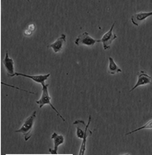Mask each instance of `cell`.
<instances>
[{
	"label": "cell",
	"mask_w": 152,
	"mask_h": 155,
	"mask_svg": "<svg viewBox=\"0 0 152 155\" xmlns=\"http://www.w3.org/2000/svg\"><path fill=\"white\" fill-rule=\"evenodd\" d=\"M41 86H42V94H41V99H39V100H36V104H37L40 107V108H42L46 104H49V106L53 108V111H55V112L57 113L59 117H60L62 120L64 122H66V120L63 118L62 115H61L59 112L58 111V110L53 107V105L51 104V100H52V98L49 96V91H48V88H49V84H46L45 82L43 83H41Z\"/></svg>",
	"instance_id": "obj_1"
},
{
	"label": "cell",
	"mask_w": 152,
	"mask_h": 155,
	"mask_svg": "<svg viewBox=\"0 0 152 155\" xmlns=\"http://www.w3.org/2000/svg\"><path fill=\"white\" fill-rule=\"evenodd\" d=\"M36 111H34L31 116H29L24 120L21 128L15 131V133H21L24 135V140H26V141L29 140V138L31 137L32 131V128H33L34 126V121H35V119H36Z\"/></svg>",
	"instance_id": "obj_2"
},
{
	"label": "cell",
	"mask_w": 152,
	"mask_h": 155,
	"mask_svg": "<svg viewBox=\"0 0 152 155\" xmlns=\"http://www.w3.org/2000/svg\"><path fill=\"white\" fill-rule=\"evenodd\" d=\"M97 42H100V40H95V39L90 36L88 32L85 31V32L79 35L76 38V40L75 41V45L77 46L82 45L87 46H92L94 45L96 43H97Z\"/></svg>",
	"instance_id": "obj_3"
},
{
	"label": "cell",
	"mask_w": 152,
	"mask_h": 155,
	"mask_svg": "<svg viewBox=\"0 0 152 155\" xmlns=\"http://www.w3.org/2000/svg\"><path fill=\"white\" fill-rule=\"evenodd\" d=\"M114 26H115V22L113 24L111 28L109 29V31H107L106 33L102 36L101 40H100V42L103 43V46H104V50H108V49H109V48H111L113 41L117 37V36L116 34H114L113 32Z\"/></svg>",
	"instance_id": "obj_4"
},
{
	"label": "cell",
	"mask_w": 152,
	"mask_h": 155,
	"mask_svg": "<svg viewBox=\"0 0 152 155\" xmlns=\"http://www.w3.org/2000/svg\"><path fill=\"white\" fill-rule=\"evenodd\" d=\"M152 82V78L150 75H148L144 70H140L138 73V81L136 82V84L134 85V87L130 91V92L133 91L134 90L138 87L139 86H143V85L150 84Z\"/></svg>",
	"instance_id": "obj_5"
},
{
	"label": "cell",
	"mask_w": 152,
	"mask_h": 155,
	"mask_svg": "<svg viewBox=\"0 0 152 155\" xmlns=\"http://www.w3.org/2000/svg\"><path fill=\"white\" fill-rule=\"evenodd\" d=\"M152 15V12H139L137 14H134L131 17V22L133 23V25L135 26H139L141 23L144 21L147 18Z\"/></svg>",
	"instance_id": "obj_6"
},
{
	"label": "cell",
	"mask_w": 152,
	"mask_h": 155,
	"mask_svg": "<svg viewBox=\"0 0 152 155\" xmlns=\"http://www.w3.org/2000/svg\"><path fill=\"white\" fill-rule=\"evenodd\" d=\"M3 64H4L6 70H7L8 76L9 77H12L13 74H15V63L14 61L12 60L11 58H9L8 51L6 52V56H5V58L3 59Z\"/></svg>",
	"instance_id": "obj_7"
},
{
	"label": "cell",
	"mask_w": 152,
	"mask_h": 155,
	"mask_svg": "<svg viewBox=\"0 0 152 155\" xmlns=\"http://www.w3.org/2000/svg\"><path fill=\"white\" fill-rule=\"evenodd\" d=\"M66 36L65 34H62V36H59L55 42H53V44H51V45H48L47 47L53 48L54 53H58V52H60L62 49L63 45L66 43Z\"/></svg>",
	"instance_id": "obj_8"
},
{
	"label": "cell",
	"mask_w": 152,
	"mask_h": 155,
	"mask_svg": "<svg viewBox=\"0 0 152 155\" xmlns=\"http://www.w3.org/2000/svg\"><path fill=\"white\" fill-rule=\"evenodd\" d=\"M14 76H22V77L29 78H31V79L33 80L34 82H39V83L41 84V83L45 82V81L50 76V74H47L45 75H28L25 74H20V73H15L12 77H14Z\"/></svg>",
	"instance_id": "obj_9"
},
{
	"label": "cell",
	"mask_w": 152,
	"mask_h": 155,
	"mask_svg": "<svg viewBox=\"0 0 152 155\" xmlns=\"http://www.w3.org/2000/svg\"><path fill=\"white\" fill-rule=\"evenodd\" d=\"M51 138L53 140L54 147H53V150L49 149V151L51 153L54 154V153H58L57 150H58V146H59L60 145H62L63 143H64L65 139H64V137H63L62 135H58L57 133H53V134H52V136H51Z\"/></svg>",
	"instance_id": "obj_10"
},
{
	"label": "cell",
	"mask_w": 152,
	"mask_h": 155,
	"mask_svg": "<svg viewBox=\"0 0 152 155\" xmlns=\"http://www.w3.org/2000/svg\"><path fill=\"white\" fill-rule=\"evenodd\" d=\"M74 125L76 126V135L79 139H83L86 131V124L83 120H77L74 122Z\"/></svg>",
	"instance_id": "obj_11"
},
{
	"label": "cell",
	"mask_w": 152,
	"mask_h": 155,
	"mask_svg": "<svg viewBox=\"0 0 152 155\" xmlns=\"http://www.w3.org/2000/svg\"><path fill=\"white\" fill-rule=\"evenodd\" d=\"M91 120H92V116H89V120H88V123H87V126H86V131H85L84 137L83 138V143L81 145V147H80V151H79V155L84 154L85 150H86V142H87V137L88 136L92 135V132L90 130L88 127L90 125V123H91Z\"/></svg>",
	"instance_id": "obj_12"
},
{
	"label": "cell",
	"mask_w": 152,
	"mask_h": 155,
	"mask_svg": "<svg viewBox=\"0 0 152 155\" xmlns=\"http://www.w3.org/2000/svg\"><path fill=\"white\" fill-rule=\"evenodd\" d=\"M121 72H122V70H121V68L117 66L116 62L114 61L113 58H112V57H109L108 73H109V74L114 75V74H118V73H121Z\"/></svg>",
	"instance_id": "obj_13"
},
{
	"label": "cell",
	"mask_w": 152,
	"mask_h": 155,
	"mask_svg": "<svg viewBox=\"0 0 152 155\" xmlns=\"http://www.w3.org/2000/svg\"><path fill=\"white\" fill-rule=\"evenodd\" d=\"M147 128H152V120H150L148 121L147 123L146 124H144V125L142 126V127H140V128H138L137 129H134V130L131 131V132H130V133H126V136H128V135H130V134H132L133 133L138 132V131L142 130V129H147Z\"/></svg>",
	"instance_id": "obj_14"
},
{
	"label": "cell",
	"mask_w": 152,
	"mask_h": 155,
	"mask_svg": "<svg viewBox=\"0 0 152 155\" xmlns=\"http://www.w3.org/2000/svg\"><path fill=\"white\" fill-rule=\"evenodd\" d=\"M32 33V31L31 30H29V28H27L25 31H24V35L25 36H31Z\"/></svg>",
	"instance_id": "obj_15"
},
{
	"label": "cell",
	"mask_w": 152,
	"mask_h": 155,
	"mask_svg": "<svg viewBox=\"0 0 152 155\" xmlns=\"http://www.w3.org/2000/svg\"><path fill=\"white\" fill-rule=\"evenodd\" d=\"M28 28H29V30H31L32 31H33L34 30H35V25H34V24H30V25L28 27Z\"/></svg>",
	"instance_id": "obj_16"
}]
</instances>
